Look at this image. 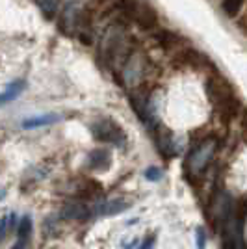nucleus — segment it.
<instances>
[{
	"label": "nucleus",
	"mask_w": 247,
	"mask_h": 249,
	"mask_svg": "<svg viewBox=\"0 0 247 249\" xmlns=\"http://www.w3.org/2000/svg\"><path fill=\"white\" fill-rule=\"evenodd\" d=\"M205 91L208 101L212 103L216 115L223 123H230L240 112V99L234 89V86L227 80L223 74L212 73L208 74L205 82Z\"/></svg>",
	"instance_id": "obj_1"
},
{
	"label": "nucleus",
	"mask_w": 247,
	"mask_h": 249,
	"mask_svg": "<svg viewBox=\"0 0 247 249\" xmlns=\"http://www.w3.org/2000/svg\"><path fill=\"white\" fill-rule=\"evenodd\" d=\"M175 65L180 69H206L210 65V60L206 58L205 54L197 49L192 47H184L182 51H178L175 54Z\"/></svg>",
	"instance_id": "obj_2"
},
{
	"label": "nucleus",
	"mask_w": 247,
	"mask_h": 249,
	"mask_svg": "<svg viewBox=\"0 0 247 249\" xmlns=\"http://www.w3.org/2000/svg\"><path fill=\"white\" fill-rule=\"evenodd\" d=\"M134 22L145 32H153L158 28V22H160V17H158V11L149 4V2H140L138 6V11L134 15Z\"/></svg>",
	"instance_id": "obj_3"
},
{
	"label": "nucleus",
	"mask_w": 247,
	"mask_h": 249,
	"mask_svg": "<svg viewBox=\"0 0 247 249\" xmlns=\"http://www.w3.org/2000/svg\"><path fill=\"white\" fill-rule=\"evenodd\" d=\"M93 136L99 142H112V143H119V140L123 138V130L113 123L112 119H103L99 123L91 124Z\"/></svg>",
	"instance_id": "obj_4"
},
{
	"label": "nucleus",
	"mask_w": 247,
	"mask_h": 249,
	"mask_svg": "<svg viewBox=\"0 0 247 249\" xmlns=\"http://www.w3.org/2000/svg\"><path fill=\"white\" fill-rule=\"evenodd\" d=\"M153 39H155L162 49H175L180 43V36L173 30H165V28H156L153 30Z\"/></svg>",
	"instance_id": "obj_5"
},
{
	"label": "nucleus",
	"mask_w": 247,
	"mask_h": 249,
	"mask_svg": "<svg viewBox=\"0 0 247 249\" xmlns=\"http://www.w3.org/2000/svg\"><path fill=\"white\" fill-rule=\"evenodd\" d=\"M24 89H26V82H24V80H15V82H11L10 86L0 93V104H6V103L15 101Z\"/></svg>",
	"instance_id": "obj_6"
},
{
	"label": "nucleus",
	"mask_w": 247,
	"mask_h": 249,
	"mask_svg": "<svg viewBox=\"0 0 247 249\" xmlns=\"http://www.w3.org/2000/svg\"><path fill=\"white\" fill-rule=\"evenodd\" d=\"M244 6H246V0H221V4H219L223 15L227 19H232V21L242 13Z\"/></svg>",
	"instance_id": "obj_7"
},
{
	"label": "nucleus",
	"mask_w": 247,
	"mask_h": 249,
	"mask_svg": "<svg viewBox=\"0 0 247 249\" xmlns=\"http://www.w3.org/2000/svg\"><path fill=\"white\" fill-rule=\"evenodd\" d=\"M88 160H89V166H91L93 169L103 171V169L108 167L110 160H112V156H110L108 151H104V149H97V151L89 153V158H88Z\"/></svg>",
	"instance_id": "obj_8"
},
{
	"label": "nucleus",
	"mask_w": 247,
	"mask_h": 249,
	"mask_svg": "<svg viewBox=\"0 0 247 249\" xmlns=\"http://www.w3.org/2000/svg\"><path fill=\"white\" fill-rule=\"evenodd\" d=\"M58 119H60V117L56 114H45V115H37V117H28V119L22 121V128H37V126L56 123Z\"/></svg>",
	"instance_id": "obj_9"
},
{
	"label": "nucleus",
	"mask_w": 247,
	"mask_h": 249,
	"mask_svg": "<svg viewBox=\"0 0 247 249\" xmlns=\"http://www.w3.org/2000/svg\"><path fill=\"white\" fill-rule=\"evenodd\" d=\"M32 236V218L30 216H24L17 225V244L21 246H28Z\"/></svg>",
	"instance_id": "obj_10"
},
{
	"label": "nucleus",
	"mask_w": 247,
	"mask_h": 249,
	"mask_svg": "<svg viewBox=\"0 0 247 249\" xmlns=\"http://www.w3.org/2000/svg\"><path fill=\"white\" fill-rule=\"evenodd\" d=\"M103 192V186L101 182L93 180V178H84L80 182V194L86 196V197H93V196H99Z\"/></svg>",
	"instance_id": "obj_11"
},
{
	"label": "nucleus",
	"mask_w": 247,
	"mask_h": 249,
	"mask_svg": "<svg viewBox=\"0 0 247 249\" xmlns=\"http://www.w3.org/2000/svg\"><path fill=\"white\" fill-rule=\"evenodd\" d=\"M63 218L67 219H84L88 218V208L80 205V203H74V205H69V207L63 208Z\"/></svg>",
	"instance_id": "obj_12"
},
{
	"label": "nucleus",
	"mask_w": 247,
	"mask_h": 249,
	"mask_svg": "<svg viewBox=\"0 0 247 249\" xmlns=\"http://www.w3.org/2000/svg\"><path fill=\"white\" fill-rule=\"evenodd\" d=\"M13 225H15V214H6L4 218H0V242L8 236Z\"/></svg>",
	"instance_id": "obj_13"
},
{
	"label": "nucleus",
	"mask_w": 247,
	"mask_h": 249,
	"mask_svg": "<svg viewBox=\"0 0 247 249\" xmlns=\"http://www.w3.org/2000/svg\"><path fill=\"white\" fill-rule=\"evenodd\" d=\"M126 207H128V205H126V203H123V201H112V203L104 205L101 212H103L104 216H112V214H117V212L124 210Z\"/></svg>",
	"instance_id": "obj_14"
},
{
	"label": "nucleus",
	"mask_w": 247,
	"mask_h": 249,
	"mask_svg": "<svg viewBox=\"0 0 247 249\" xmlns=\"http://www.w3.org/2000/svg\"><path fill=\"white\" fill-rule=\"evenodd\" d=\"M41 10L47 15V19H52L58 10V0H41Z\"/></svg>",
	"instance_id": "obj_15"
},
{
	"label": "nucleus",
	"mask_w": 247,
	"mask_h": 249,
	"mask_svg": "<svg viewBox=\"0 0 247 249\" xmlns=\"http://www.w3.org/2000/svg\"><path fill=\"white\" fill-rule=\"evenodd\" d=\"M236 26H238V30L242 32L244 36H247V6H244V10H242V13L238 15L236 19Z\"/></svg>",
	"instance_id": "obj_16"
},
{
	"label": "nucleus",
	"mask_w": 247,
	"mask_h": 249,
	"mask_svg": "<svg viewBox=\"0 0 247 249\" xmlns=\"http://www.w3.org/2000/svg\"><path fill=\"white\" fill-rule=\"evenodd\" d=\"M197 242H199V248L205 246V236H203V231H197Z\"/></svg>",
	"instance_id": "obj_17"
},
{
	"label": "nucleus",
	"mask_w": 247,
	"mask_h": 249,
	"mask_svg": "<svg viewBox=\"0 0 247 249\" xmlns=\"http://www.w3.org/2000/svg\"><path fill=\"white\" fill-rule=\"evenodd\" d=\"M11 249H26V246H21V244H15Z\"/></svg>",
	"instance_id": "obj_18"
}]
</instances>
